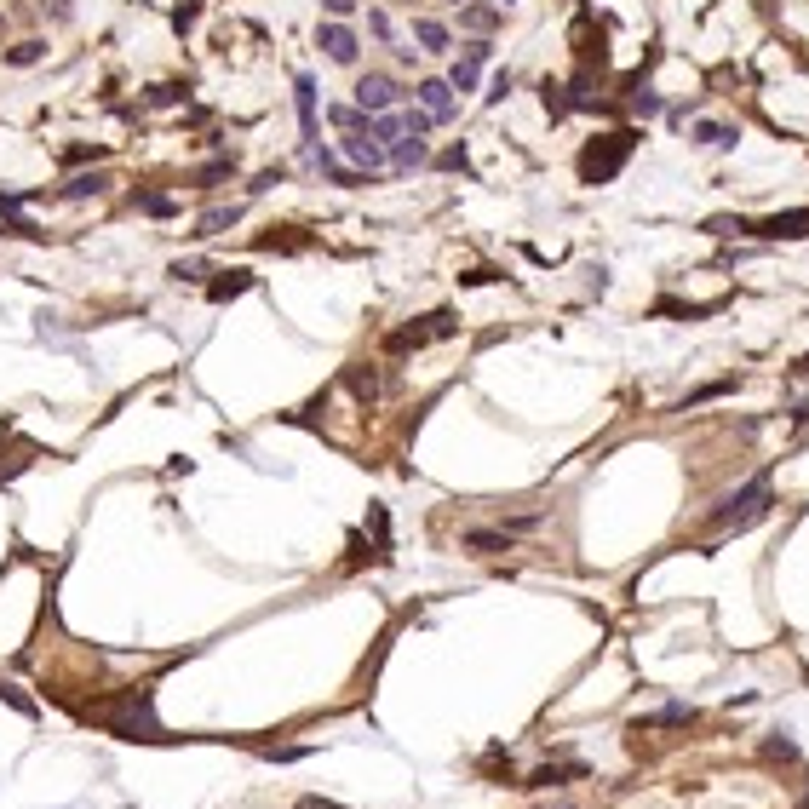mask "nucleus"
I'll return each instance as SVG.
<instances>
[{
	"instance_id": "nucleus-1",
	"label": "nucleus",
	"mask_w": 809,
	"mask_h": 809,
	"mask_svg": "<svg viewBox=\"0 0 809 809\" xmlns=\"http://www.w3.org/2000/svg\"><path fill=\"white\" fill-rule=\"evenodd\" d=\"M632 144H637V132H609V138H597V144H586V155H580V178H586V184H609L620 167H626Z\"/></svg>"
},
{
	"instance_id": "nucleus-2",
	"label": "nucleus",
	"mask_w": 809,
	"mask_h": 809,
	"mask_svg": "<svg viewBox=\"0 0 809 809\" xmlns=\"http://www.w3.org/2000/svg\"><path fill=\"white\" fill-rule=\"evenodd\" d=\"M769 511V482L758 477V482H746L741 494H729V500L712 511V528H746V523H758Z\"/></svg>"
},
{
	"instance_id": "nucleus-3",
	"label": "nucleus",
	"mask_w": 809,
	"mask_h": 809,
	"mask_svg": "<svg viewBox=\"0 0 809 809\" xmlns=\"http://www.w3.org/2000/svg\"><path fill=\"white\" fill-rule=\"evenodd\" d=\"M345 161H350V173H379V167H391V155H385V144L379 138H373V121L362 132H345Z\"/></svg>"
},
{
	"instance_id": "nucleus-4",
	"label": "nucleus",
	"mask_w": 809,
	"mask_h": 809,
	"mask_svg": "<svg viewBox=\"0 0 809 809\" xmlns=\"http://www.w3.org/2000/svg\"><path fill=\"white\" fill-rule=\"evenodd\" d=\"M396 104H402V92H396L391 75H362V81H356V110L362 115H385V110H396Z\"/></svg>"
},
{
	"instance_id": "nucleus-5",
	"label": "nucleus",
	"mask_w": 809,
	"mask_h": 809,
	"mask_svg": "<svg viewBox=\"0 0 809 809\" xmlns=\"http://www.w3.org/2000/svg\"><path fill=\"white\" fill-rule=\"evenodd\" d=\"M414 98H419V110L437 121V127H442V121H454V98H459V92L448 86V81H419Z\"/></svg>"
},
{
	"instance_id": "nucleus-6",
	"label": "nucleus",
	"mask_w": 809,
	"mask_h": 809,
	"mask_svg": "<svg viewBox=\"0 0 809 809\" xmlns=\"http://www.w3.org/2000/svg\"><path fill=\"white\" fill-rule=\"evenodd\" d=\"M316 46L333 58V64H356V35H350V23H339V18H328L316 29Z\"/></svg>"
},
{
	"instance_id": "nucleus-7",
	"label": "nucleus",
	"mask_w": 809,
	"mask_h": 809,
	"mask_svg": "<svg viewBox=\"0 0 809 809\" xmlns=\"http://www.w3.org/2000/svg\"><path fill=\"white\" fill-rule=\"evenodd\" d=\"M488 58H494V46L488 41H471V46H465V58L454 64V75H448V86H454V92H477V69L488 64Z\"/></svg>"
},
{
	"instance_id": "nucleus-8",
	"label": "nucleus",
	"mask_w": 809,
	"mask_h": 809,
	"mask_svg": "<svg viewBox=\"0 0 809 809\" xmlns=\"http://www.w3.org/2000/svg\"><path fill=\"white\" fill-rule=\"evenodd\" d=\"M735 230H752V236H809V213H775L764 224H735Z\"/></svg>"
},
{
	"instance_id": "nucleus-9",
	"label": "nucleus",
	"mask_w": 809,
	"mask_h": 809,
	"mask_svg": "<svg viewBox=\"0 0 809 809\" xmlns=\"http://www.w3.org/2000/svg\"><path fill=\"white\" fill-rule=\"evenodd\" d=\"M385 155H391L396 173H408V167H419L431 150H425V138H419V132H402V138H391V144H385Z\"/></svg>"
},
{
	"instance_id": "nucleus-10",
	"label": "nucleus",
	"mask_w": 809,
	"mask_h": 809,
	"mask_svg": "<svg viewBox=\"0 0 809 809\" xmlns=\"http://www.w3.org/2000/svg\"><path fill=\"white\" fill-rule=\"evenodd\" d=\"M448 333H454V316H431V328H408V333H391V350L425 345V339H448Z\"/></svg>"
},
{
	"instance_id": "nucleus-11",
	"label": "nucleus",
	"mask_w": 809,
	"mask_h": 809,
	"mask_svg": "<svg viewBox=\"0 0 809 809\" xmlns=\"http://www.w3.org/2000/svg\"><path fill=\"white\" fill-rule=\"evenodd\" d=\"M735 127H729V121H700L695 127V144H706V150H735Z\"/></svg>"
},
{
	"instance_id": "nucleus-12",
	"label": "nucleus",
	"mask_w": 809,
	"mask_h": 809,
	"mask_svg": "<svg viewBox=\"0 0 809 809\" xmlns=\"http://www.w3.org/2000/svg\"><path fill=\"white\" fill-rule=\"evenodd\" d=\"M41 58H46V41H41V35H23V41L6 52V64H12V69H29V64H41Z\"/></svg>"
},
{
	"instance_id": "nucleus-13",
	"label": "nucleus",
	"mask_w": 809,
	"mask_h": 809,
	"mask_svg": "<svg viewBox=\"0 0 809 809\" xmlns=\"http://www.w3.org/2000/svg\"><path fill=\"white\" fill-rule=\"evenodd\" d=\"M414 35H419V46H425V52H448V29H442L437 18H419Z\"/></svg>"
},
{
	"instance_id": "nucleus-14",
	"label": "nucleus",
	"mask_w": 809,
	"mask_h": 809,
	"mask_svg": "<svg viewBox=\"0 0 809 809\" xmlns=\"http://www.w3.org/2000/svg\"><path fill=\"white\" fill-rule=\"evenodd\" d=\"M104 184H110L104 173H81V178H69V184H64V190H58V195H64V201H81V195H98Z\"/></svg>"
},
{
	"instance_id": "nucleus-15",
	"label": "nucleus",
	"mask_w": 809,
	"mask_h": 809,
	"mask_svg": "<svg viewBox=\"0 0 809 809\" xmlns=\"http://www.w3.org/2000/svg\"><path fill=\"white\" fill-rule=\"evenodd\" d=\"M299 115H305V138L316 144V86L299 75Z\"/></svg>"
},
{
	"instance_id": "nucleus-16",
	"label": "nucleus",
	"mask_w": 809,
	"mask_h": 809,
	"mask_svg": "<svg viewBox=\"0 0 809 809\" xmlns=\"http://www.w3.org/2000/svg\"><path fill=\"white\" fill-rule=\"evenodd\" d=\"M236 224V207H213V213H201V236H219V230H230Z\"/></svg>"
},
{
	"instance_id": "nucleus-17",
	"label": "nucleus",
	"mask_w": 809,
	"mask_h": 809,
	"mask_svg": "<svg viewBox=\"0 0 809 809\" xmlns=\"http://www.w3.org/2000/svg\"><path fill=\"white\" fill-rule=\"evenodd\" d=\"M465 546H471V551H505L511 534H482V528H477V534H465Z\"/></svg>"
},
{
	"instance_id": "nucleus-18",
	"label": "nucleus",
	"mask_w": 809,
	"mask_h": 809,
	"mask_svg": "<svg viewBox=\"0 0 809 809\" xmlns=\"http://www.w3.org/2000/svg\"><path fill=\"white\" fill-rule=\"evenodd\" d=\"M465 29H494V6H459Z\"/></svg>"
},
{
	"instance_id": "nucleus-19",
	"label": "nucleus",
	"mask_w": 809,
	"mask_h": 809,
	"mask_svg": "<svg viewBox=\"0 0 809 809\" xmlns=\"http://www.w3.org/2000/svg\"><path fill=\"white\" fill-rule=\"evenodd\" d=\"M402 127H408V132H419V138H425L431 127H437V121H431L425 110H402Z\"/></svg>"
},
{
	"instance_id": "nucleus-20",
	"label": "nucleus",
	"mask_w": 809,
	"mask_h": 809,
	"mask_svg": "<svg viewBox=\"0 0 809 809\" xmlns=\"http://www.w3.org/2000/svg\"><path fill=\"white\" fill-rule=\"evenodd\" d=\"M138 207L155 213V219H167V213H173V201H167V195H138Z\"/></svg>"
},
{
	"instance_id": "nucleus-21",
	"label": "nucleus",
	"mask_w": 809,
	"mask_h": 809,
	"mask_svg": "<svg viewBox=\"0 0 809 809\" xmlns=\"http://www.w3.org/2000/svg\"><path fill=\"white\" fill-rule=\"evenodd\" d=\"M322 12H328V18H339V23H345L350 12H356V0H322Z\"/></svg>"
},
{
	"instance_id": "nucleus-22",
	"label": "nucleus",
	"mask_w": 809,
	"mask_h": 809,
	"mask_svg": "<svg viewBox=\"0 0 809 809\" xmlns=\"http://www.w3.org/2000/svg\"><path fill=\"white\" fill-rule=\"evenodd\" d=\"M247 287V276L236 270V276H230V282H219V287H213V299H230V293H241Z\"/></svg>"
},
{
	"instance_id": "nucleus-23",
	"label": "nucleus",
	"mask_w": 809,
	"mask_h": 809,
	"mask_svg": "<svg viewBox=\"0 0 809 809\" xmlns=\"http://www.w3.org/2000/svg\"><path fill=\"white\" fill-rule=\"evenodd\" d=\"M368 29H373L379 41H391V18H385V12H368Z\"/></svg>"
},
{
	"instance_id": "nucleus-24",
	"label": "nucleus",
	"mask_w": 809,
	"mask_h": 809,
	"mask_svg": "<svg viewBox=\"0 0 809 809\" xmlns=\"http://www.w3.org/2000/svg\"><path fill=\"white\" fill-rule=\"evenodd\" d=\"M52 18H58V23H69V0H52Z\"/></svg>"
},
{
	"instance_id": "nucleus-25",
	"label": "nucleus",
	"mask_w": 809,
	"mask_h": 809,
	"mask_svg": "<svg viewBox=\"0 0 809 809\" xmlns=\"http://www.w3.org/2000/svg\"><path fill=\"white\" fill-rule=\"evenodd\" d=\"M798 373H809V356H804V362H798Z\"/></svg>"
},
{
	"instance_id": "nucleus-26",
	"label": "nucleus",
	"mask_w": 809,
	"mask_h": 809,
	"mask_svg": "<svg viewBox=\"0 0 809 809\" xmlns=\"http://www.w3.org/2000/svg\"><path fill=\"white\" fill-rule=\"evenodd\" d=\"M448 6H465V0H448Z\"/></svg>"
}]
</instances>
